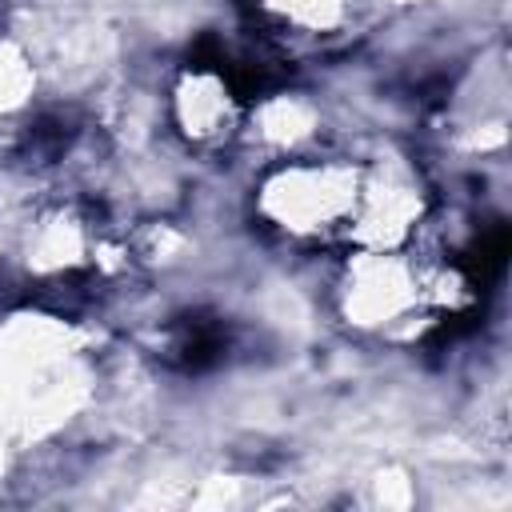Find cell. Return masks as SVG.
<instances>
[{
	"instance_id": "cell-2",
	"label": "cell",
	"mask_w": 512,
	"mask_h": 512,
	"mask_svg": "<svg viewBox=\"0 0 512 512\" xmlns=\"http://www.w3.org/2000/svg\"><path fill=\"white\" fill-rule=\"evenodd\" d=\"M328 304L344 328L372 340L436 324L424 296V264L408 248H348L328 284Z\"/></svg>"
},
{
	"instance_id": "cell-4",
	"label": "cell",
	"mask_w": 512,
	"mask_h": 512,
	"mask_svg": "<svg viewBox=\"0 0 512 512\" xmlns=\"http://www.w3.org/2000/svg\"><path fill=\"white\" fill-rule=\"evenodd\" d=\"M40 60L20 36H0V128H8L36 96Z\"/></svg>"
},
{
	"instance_id": "cell-3",
	"label": "cell",
	"mask_w": 512,
	"mask_h": 512,
	"mask_svg": "<svg viewBox=\"0 0 512 512\" xmlns=\"http://www.w3.org/2000/svg\"><path fill=\"white\" fill-rule=\"evenodd\" d=\"M168 132L192 152H220L240 144L248 104L236 80L216 64H180L160 92Z\"/></svg>"
},
{
	"instance_id": "cell-1",
	"label": "cell",
	"mask_w": 512,
	"mask_h": 512,
	"mask_svg": "<svg viewBox=\"0 0 512 512\" xmlns=\"http://www.w3.org/2000/svg\"><path fill=\"white\" fill-rule=\"evenodd\" d=\"M364 172L368 160L336 144L264 160L248 188L252 220L288 248L348 252L360 216Z\"/></svg>"
}]
</instances>
